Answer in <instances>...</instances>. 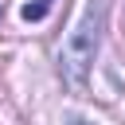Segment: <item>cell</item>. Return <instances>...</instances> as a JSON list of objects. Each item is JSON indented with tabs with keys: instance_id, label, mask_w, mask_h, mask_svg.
Wrapping results in <instances>:
<instances>
[{
	"instance_id": "obj_2",
	"label": "cell",
	"mask_w": 125,
	"mask_h": 125,
	"mask_svg": "<svg viewBox=\"0 0 125 125\" xmlns=\"http://www.w3.org/2000/svg\"><path fill=\"white\" fill-rule=\"evenodd\" d=\"M51 4L55 0H31V4H23V20L31 23V20H43L47 12H51Z\"/></svg>"
},
{
	"instance_id": "obj_3",
	"label": "cell",
	"mask_w": 125,
	"mask_h": 125,
	"mask_svg": "<svg viewBox=\"0 0 125 125\" xmlns=\"http://www.w3.org/2000/svg\"><path fill=\"white\" fill-rule=\"evenodd\" d=\"M70 125H90V121H70Z\"/></svg>"
},
{
	"instance_id": "obj_1",
	"label": "cell",
	"mask_w": 125,
	"mask_h": 125,
	"mask_svg": "<svg viewBox=\"0 0 125 125\" xmlns=\"http://www.w3.org/2000/svg\"><path fill=\"white\" fill-rule=\"evenodd\" d=\"M98 43H102V8L90 4L86 16L74 23V31L66 35L62 43V55H59V70L66 78L70 90H82L86 78H90V66L98 59Z\"/></svg>"
}]
</instances>
